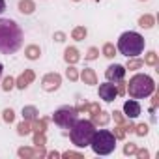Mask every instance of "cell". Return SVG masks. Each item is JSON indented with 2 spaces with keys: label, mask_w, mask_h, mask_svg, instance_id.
<instances>
[{
  "label": "cell",
  "mask_w": 159,
  "mask_h": 159,
  "mask_svg": "<svg viewBox=\"0 0 159 159\" xmlns=\"http://www.w3.org/2000/svg\"><path fill=\"white\" fill-rule=\"evenodd\" d=\"M135 152H137V144L135 142L124 144V155H135Z\"/></svg>",
  "instance_id": "cell-32"
},
{
  "label": "cell",
  "mask_w": 159,
  "mask_h": 159,
  "mask_svg": "<svg viewBox=\"0 0 159 159\" xmlns=\"http://www.w3.org/2000/svg\"><path fill=\"white\" fill-rule=\"evenodd\" d=\"M125 66L122 64H112L105 69V79L111 83H118V81H124V77H125Z\"/></svg>",
  "instance_id": "cell-8"
},
{
  "label": "cell",
  "mask_w": 159,
  "mask_h": 159,
  "mask_svg": "<svg viewBox=\"0 0 159 159\" xmlns=\"http://www.w3.org/2000/svg\"><path fill=\"white\" fill-rule=\"evenodd\" d=\"M64 60H66L69 66H75L79 60H81V52H79L77 47H67V49L64 51Z\"/></svg>",
  "instance_id": "cell-13"
},
{
  "label": "cell",
  "mask_w": 159,
  "mask_h": 159,
  "mask_svg": "<svg viewBox=\"0 0 159 159\" xmlns=\"http://www.w3.org/2000/svg\"><path fill=\"white\" fill-rule=\"evenodd\" d=\"M36 157H39V159H41V157H47L45 146H36V148H34V159H36Z\"/></svg>",
  "instance_id": "cell-35"
},
{
  "label": "cell",
  "mask_w": 159,
  "mask_h": 159,
  "mask_svg": "<svg viewBox=\"0 0 159 159\" xmlns=\"http://www.w3.org/2000/svg\"><path fill=\"white\" fill-rule=\"evenodd\" d=\"M2 71H4V66L0 64V79H2Z\"/></svg>",
  "instance_id": "cell-46"
},
{
  "label": "cell",
  "mask_w": 159,
  "mask_h": 159,
  "mask_svg": "<svg viewBox=\"0 0 159 159\" xmlns=\"http://www.w3.org/2000/svg\"><path fill=\"white\" fill-rule=\"evenodd\" d=\"M34 124H32V131L34 133H45L47 131V118H41L39 120V116L36 118V120H32Z\"/></svg>",
  "instance_id": "cell-19"
},
{
  "label": "cell",
  "mask_w": 159,
  "mask_h": 159,
  "mask_svg": "<svg viewBox=\"0 0 159 159\" xmlns=\"http://www.w3.org/2000/svg\"><path fill=\"white\" fill-rule=\"evenodd\" d=\"M17 155H19L21 159H34V148H30V146H21V148L17 150Z\"/></svg>",
  "instance_id": "cell-24"
},
{
  "label": "cell",
  "mask_w": 159,
  "mask_h": 159,
  "mask_svg": "<svg viewBox=\"0 0 159 159\" xmlns=\"http://www.w3.org/2000/svg\"><path fill=\"white\" fill-rule=\"evenodd\" d=\"M79 112L75 111V107H60L58 111H54L52 114V122L58 125V127H64V129H69L75 120H77Z\"/></svg>",
  "instance_id": "cell-6"
},
{
  "label": "cell",
  "mask_w": 159,
  "mask_h": 159,
  "mask_svg": "<svg viewBox=\"0 0 159 159\" xmlns=\"http://www.w3.org/2000/svg\"><path fill=\"white\" fill-rule=\"evenodd\" d=\"M157 105H159V96L155 94V96H153V99H152V109H155Z\"/></svg>",
  "instance_id": "cell-43"
},
{
  "label": "cell",
  "mask_w": 159,
  "mask_h": 159,
  "mask_svg": "<svg viewBox=\"0 0 159 159\" xmlns=\"http://www.w3.org/2000/svg\"><path fill=\"white\" fill-rule=\"evenodd\" d=\"M25 56H26L28 60H38V58L41 56V49H39V45H28V47L25 49Z\"/></svg>",
  "instance_id": "cell-18"
},
{
  "label": "cell",
  "mask_w": 159,
  "mask_h": 159,
  "mask_svg": "<svg viewBox=\"0 0 159 159\" xmlns=\"http://www.w3.org/2000/svg\"><path fill=\"white\" fill-rule=\"evenodd\" d=\"M124 116L127 120H135L137 116H140V103L137 99H127L124 103Z\"/></svg>",
  "instance_id": "cell-11"
},
{
  "label": "cell",
  "mask_w": 159,
  "mask_h": 159,
  "mask_svg": "<svg viewBox=\"0 0 159 159\" xmlns=\"http://www.w3.org/2000/svg\"><path fill=\"white\" fill-rule=\"evenodd\" d=\"M153 25H155V17H153V15L144 13V15H140V17H139V26H140V28L150 30V28H153Z\"/></svg>",
  "instance_id": "cell-15"
},
{
  "label": "cell",
  "mask_w": 159,
  "mask_h": 159,
  "mask_svg": "<svg viewBox=\"0 0 159 159\" xmlns=\"http://www.w3.org/2000/svg\"><path fill=\"white\" fill-rule=\"evenodd\" d=\"M112 135H114V139H116V140H124L127 133L124 131V127H122L120 124H116V127H114V131H112Z\"/></svg>",
  "instance_id": "cell-30"
},
{
  "label": "cell",
  "mask_w": 159,
  "mask_h": 159,
  "mask_svg": "<svg viewBox=\"0 0 159 159\" xmlns=\"http://www.w3.org/2000/svg\"><path fill=\"white\" fill-rule=\"evenodd\" d=\"M99 98H101L103 101H107V103L114 101V99L118 98V90H116V84H112L111 81H107V83L99 84Z\"/></svg>",
  "instance_id": "cell-9"
},
{
  "label": "cell",
  "mask_w": 159,
  "mask_h": 159,
  "mask_svg": "<svg viewBox=\"0 0 159 159\" xmlns=\"http://www.w3.org/2000/svg\"><path fill=\"white\" fill-rule=\"evenodd\" d=\"M140 2H144V0H140Z\"/></svg>",
  "instance_id": "cell-49"
},
{
  "label": "cell",
  "mask_w": 159,
  "mask_h": 159,
  "mask_svg": "<svg viewBox=\"0 0 159 159\" xmlns=\"http://www.w3.org/2000/svg\"><path fill=\"white\" fill-rule=\"evenodd\" d=\"M142 66H144V60H140V58H129L127 64H125V69H129V71H137V69H140Z\"/></svg>",
  "instance_id": "cell-23"
},
{
  "label": "cell",
  "mask_w": 159,
  "mask_h": 159,
  "mask_svg": "<svg viewBox=\"0 0 159 159\" xmlns=\"http://www.w3.org/2000/svg\"><path fill=\"white\" fill-rule=\"evenodd\" d=\"M79 79H81L84 84H88V86L98 84V75H96V71L92 67H84L81 73H79Z\"/></svg>",
  "instance_id": "cell-12"
},
{
  "label": "cell",
  "mask_w": 159,
  "mask_h": 159,
  "mask_svg": "<svg viewBox=\"0 0 159 159\" xmlns=\"http://www.w3.org/2000/svg\"><path fill=\"white\" fill-rule=\"evenodd\" d=\"M54 39H56L58 43H62V41L66 39V34H64V32H56V34H54Z\"/></svg>",
  "instance_id": "cell-42"
},
{
  "label": "cell",
  "mask_w": 159,
  "mask_h": 159,
  "mask_svg": "<svg viewBox=\"0 0 159 159\" xmlns=\"http://www.w3.org/2000/svg\"><path fill=\"white\" fill-rule=\"evenodd\" d=\"M34 79H36V73H34V69H25L17 79H15V88H19V90H25V88H28L32 83H34Z\"/></svg>",
  "instance_id": "cell-10"
},
{
  "label": "cell",
  "mask_w": 159,
  "mask_h": 159,
  "mask_svg": "<svg viewBox=\"0 0 159 159\" xmlns=\"http://www.w3.org/2000/svg\"><path fill=\"white\" fill-rule=\"evenodd\" d=\"M84 56H86V60H96V58L99 56V49H98V47H90Z\"/></svg>",
  "instance_id": "cell-33"
},
{
  "label": "cell",
  "mask_w": 159,
  "mask_h": 159,
  "mask_svg": "<svg viewBox=\"0 0 159 159\" xmlns=\"http://www.w3.org/2000/svg\"><path fill=\"white\" fill-rule=\"evenodd\" d=\"M47 157H51V159H58V157H60V153H58V152H49V153H47Z\"/></svg>",
  "instance_id": "cell-44"
},
{
  "label": "cell",
  "mask_w": 159,
  "mask_h": 159,
  "mask_svg": "<svg viewBox=\"0 0 159 159\" xmlns=\"http://www.w3.org/2000/svg\"><path fill=\"white\" fill-rule=\"evenodd\" d=\"M66 77L69 79L71 83L79 81V69H77L75 66H67V69H66Z\"/></svg>",
  "instance_id": "cell-26"
},
{
  "label": "cell",
  "mask_w": 159,
  "mask_h": 159,
  "mask_svg": "<svg viewBox=\"0 0 159 159\" xmlns=\"http://www.w3.org/2000/svg\"><path fill=\"white\" fill-rule=\"evenodd\" d=\"M96 133V125L92 120H75V124L69 127V139L77 148L90 146V140Z\"/></svg>",
  "instance_id": "cell-4"
},
{
  "label": "cell",
  "mask_w": 159,
  "mask_h": 159,
  "mask_svg": "<svg viewBox=\"0 0 159 159\" xmlns=\"http://www.w3.org/2000/svg\"><path fill=\"white\" fill-rule=\"evenodd\" d=\"M99 111H101L99 103H90V105H88V112H90V116H96Z\"/></svg>",
  "instance_id": "cell-38"
},
{
  "label": "cell",
  "mask_w": 159,
  "mask_h": 159,
  "mask_svg": "<svg viewBox=\"0 0 159 159\" xmlns=\"http://www.w3.org/2000/svg\"><path fill=\"white\" fill-rule=\"evenodd\" d=\"M92 2H99V0H92Z\"/></svg>",
  "instance_id": "cell-48"
},
{
  "label": "cell",
  "mask_w": 159,
  "mask_h": 159,
  "mask_svg": "<svg viewBox=\"0 0 159 159\" xmlns=\"http://www.w3.org/2000/svg\"><path fill=\"white\" fill-rule=\"evenodd\" d=\"M62 84V75L60 73H47L41 79V88L45 92H56Z\"/></svg>",
  "instance_id": "cell-7"
},
{
  "label": "cell",
  "mask_w": 159,
  "mask_h": 159,
  "mask_svg": "<svg viewBox=\"0 0 159 159\" xmlns=\"http://www.w3.org/2000/svg\"><path fill=\"white\" fill-rule=\"evenodd\" d=\"M73 2H81V0H73Z\"/></svg>",
  "instance_id": "cell-47"
},
{
  "label": "cell",
  "mask_w": 159,
  "mask_h": 159,
  "mask_svg": "<svg viewBox=\"0 0 159 159\" xmlns=\"http://www.w3.org/2000/svg\"><path fill=\"white\" fill-rule=\"evenodd\" d=\"M90 146H92L94 153H98V155H109L116 148V139H114L112 131H109V129H99V131L96 129V133H94V137L90 140Z\"/></svg>",
  "instance_id": "cell-5"
},
{
  "label": "cell",
  "mask_w": 159,
  "mask_h": 159,
  "mask_svg": "<svg viewBox=\"0 0 159 159\" xmlns=\"http://www.w3.org/2000/svg\"><path fill=\"white\" fill-rule=\"evenodd\" d=\"M45 144H47L45 133H34V146H45Z\"/></svg>",
  "instance_id": "cell-31"
},
{
  "label": "cell",
  "mask_w": 159,
  "mask_h": 159,
  "mask_svg": "<svg viewBox=\"0 0 159 159\" xmlns=\"http://www.w3.org/2000/svg\"><path fill=\"white\" fill-rule=\"evenodd\" d=\"M111 120V112H105V111H99L96 116H92V124L94 125H107Z\"/></svg>",
  "instance_id": "cell-17"
},
{
  "label": "cell",
  "mask_w": 159,
  "mask_h": 159,
  "mask_svg": "<svg viewBox=\"0 0 159 159\" xmlns=\"http://www.w3.org/2000/svg\"><path fill=\"white\" fill-rule=\"evenodd\" d=\"M101 52H103V56H105V58H109V60H111V58H114V56H116V47H114V43H109V41H107V43L103 45Z\"/></svg>",
  "instance_id": "cell-22"
},
{
  "label": "cell",
  "mask_w": 159,
  "mask_h": 159,
  "mask_svg": "<svg viewBox=\"0 0 159 159\" xmlns=\"http://www.w3.org/2000/svg\"><path fill=\"white\" fill-rule=\"evenodd\" d=\"M135 155H137L139 159H148V157H150V152H148L146 148H137Z\"/></svg>",
  "instance_id": "cell-37"
},
{
  "label": "cell",
  "mask_w": 159,
  "mask_h": 159,
  "mask_svg": "<svg viewBox=\"0 0 159 159\" xmlns=\"http://www.w3.org/2000/svg\"><path fill=\"white\" fill-rule=\"evenodd\" d=\"M6 11V0H0V15Z\"/></svg>",
  "instance_id": "cell-45"
},
{
  "label": "cell",
  "mask_w": 159,
  "mask_h": 159,
  "mask_svg": "<svg viewBox=\"0 0 159 159\" xmlns=\"http://www.w3.org/2000/svg\"><path fill=\"white\" fill-rule=\"evenodd\" d=\"M30 133H32V124H30V120H23L21 124H17V135L26 137V135H30Z\"/></svg>",
  "instance_id": "cell-20"
},
{
  "label": "cell",
  "mask_w": 159,
  "mask_h": 159,
  "mask_svg": "<svg viewBox=\"0 0 159 159\" xmlns=\"http://www.w3.org/2000/svg\"><path fill=\"white\" fill-rule=\"evenodd\" d=\"M157 62H159V56H157L155 51L146 52V56H144V64H146V66H157Z\"/></svg>",
  "instance_id": "cell-25"
},
{
  "label": "cell",
  "mask_w": 159,
  "mask_h": 159,
  "mask_svg": "<svg viewBox=\"0 0 159 159\" xmlns=\"http://www.w3.org/2000/svg\"><path fill=\"white\" fill-rule=\"evenodd\" d=\"M39 116V111H38V107H34V105H25L23 107V118L25 120H36Z\"/></svg>",
  "instance_id": "cell-16"
},
{
  "label": "cell",
  "mask_w": 159,
  "mask_h": 159,
  "mask_svg": "<svg viewBox=\"0 0 159 159\" xmlns=\"http://www.w3.org/2000/svg\"><path fill=\"white\" fill-rule=\"evenodd\" d=\"M4 122L6 124H11L13 120H15V112H13V109H4Z\"/></svg>",
  "instance_id": "cell-34"
},
{
  "label": "cell",
  "mask_w": 159,
  "mask_h": 159,
  "mask_svg": "<svg viewBox=\"0 0 159 159\" xmlns=\"http://www.w3.org/2000/svg\"><path fill=\"white\" fill-rule=\"evenodd\" d=\"M23 30L13 19H0V54H13L23 45Z\"/></svg>",
  "instance_id": "cell-1"
},
{
  "label": "cell",
  "mask_w": 159,
  "mask_h": 159,
  "mask_svg": "<svg viewBox=\"0 0 159 159\" xmlns=\"http://www.w3.org/2000/svg\"><path fill=\"white\" fill-rule=\"evenodd\" d=\"M125 92H129V96L133 99H142L155 92V83L150 75L137 73L129 79V83H125Z\"/></svg>",
  "instance_id": "cell-2"
},
{
  "label": "cell",
  "mask_w": 159,
  "mask_h": 159,
  "mask_svg": "<svg viewBox=\"0 0 159 159\" xmlns=\"http://www.w3.org/2000/svg\"><path fill=\"white\" fill-rule=\"evenodd\" d=\"M116 49L120 51V54H124L127 58H135V56L142 54V51H144V38L139 32H133V30L124 32L118 38Z\"/></svg>",
  "instance_id": "cell-3"
},
{
  "label": "cell",
  "mask_w": 159,
  "mask_h": 159,
  "mask_svg": "<svg viewBox=\"0 0 159 159\" xmlns=\"http://www.w3.org/2000/svg\"><path fill=\"white\" fill-rule=\"evenodd\" d=\"M112 114V118H114V122L116 124H124L125 122V116H124V112H120V111H114V112H111Z\"/></svg>",
  "instance_id": "cell-36"
},
{
  "label": "cell",
  "mask_w": 159,
  "mask_h": 159,
  "mask_svg": "<svg viewBox=\"0 0 159 159\" xmlns=\"http://www.w3.org/2000/svg\"><path fill=\"white\" fill-rule=\"evenodd\" d=\"M75 111H77L79 114H81V112H86V111H88V103H86V101H84V103H79V105L75 107Z\"/></svg>",
  "instance_id": "cell-40"
},
{
  "label": "cell",
  "mask_w": 159,
  "mask_h": 159,
  "mask_svg": "<svg viewBox=\"0 0 159 159\" xmlns=\"http://www.w3.org/2000/svg\"><path fill=\"white\" fill-rule=\"evenodd\" d=\"M60 157H64V159H84V155L81 152H73V150H67V152L60 153Z\"/></svg>",
  "instance_id": "cell-28"
},
{
  "label": "cell",
  "mask_w": 159,
  "mask_h": 159,
  "mask_svg": "<svg viewBox=\"0 0 159 159\" xmlns=\"http://www.w3.org/2000/svg\"><path fill=\"white\" fill-rule=\"evenodd\" d=\"M86 36H88V30H86L84 26H75V28L71 30V38H73L75 41H83Z\"/></svg>",
  "instance_id": "cell-21"
},
{
  "label": "cell",
  "mask_w": 159,
  "mask_h": 159,
  "mask_svg": "<svg viewBox=\"0 0 159 159\" xmlns=\"http://www.w3.org/2000/svg\"><path fill=\"white\" fill-rule=\"evenodd\" d=\"M148 124H139V125H135V129H133V133H137L139 137H146L148 135Z\"/></svg>",
  "instance_id": "cell-29"
},
{
  "label": "cell",
  "mask_w": 159,
  "mask_h": 159,
  "mask_svg": "<svg viewBox=\"0 0 159 159\" xmlns=\"http://www.w3.org/2000/svg\"><path fill=\"white\" fill-rule=\"evenodd\" d=\"M17 8H19V11L23 15H32L36 11V2H34V0H19Z\"/></svg>",
  "instance_id": "cell-14"
},
{
  "label": "cell",
  "mask_w": 159,
  "mask_h": 159,
  "mask_svg": "<svg viewBox=\"0 0 159 159\" xmlns=\"http://www.w3.org/2000/svg\"><path fill=\"white\" fill-rule=\"evenodd\" d=\"M116 90H118V96H124V94H125V83H124V81H118Z\"/></svg>",
  "instance_id": "cell-41"
},
{
  "label": "cell",
  "mask_w": 159,
  "mask_h": 159,
  "mask_svg": "<svg viewBox=\"0 0 159 159\" xmlns=\"http://www.w3.org/2000/svg\"><path fill=\"white\" fill-rule=\"evenodd\" d=\"M15 88V79L13 77H4V81H2V90L4 92H11Z\"/></svg>",
  "instance_id": "cell-27"
},
{
  "label": "cell",
  "mask_w": 159,
  "mask_h": 159,
  "mask_svg": "<svg viewBox=\"0 0 159 159\" xmlns=\"http://www.w3.org/2000/svg\"><path fill=\"white\" fill-rule=\"evenodd\" d=\"M120 125L124 127V131H125V133H133V129H135V124H133V122H127V124L124 122V124H120Z\"/></svg>",
  "instance_id": "cell-39"
}]
</instances>
